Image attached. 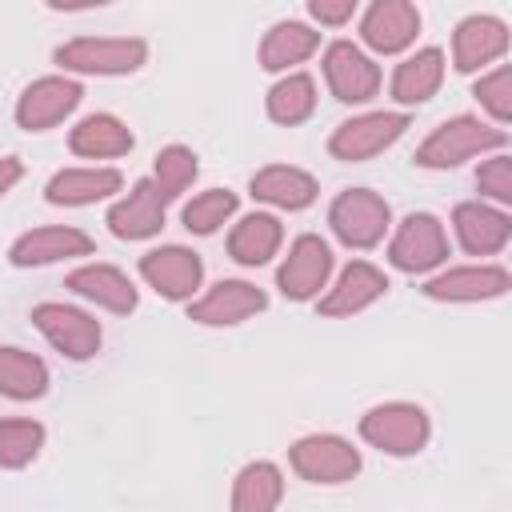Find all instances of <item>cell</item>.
<instances>
[{
    "label": "cell",
    "instance_id": "ac0fdd59",
    "mask_svg": "<svg viewBox=\"0 0 512 512\" xmlns=\"http://www.w3.org/2000/svg\"><path fill=\"white\" fill-rule=\"evenodd\" d=\"M64 252H88V240L72 228H44V232L24 236L12 252V260L16 264H44V260H56Z\"/></svg>",
    "mask_w": 512,
    "mask_h": 512
},
{
    "label": "cell",
    "instance_id": "4dcf8cb0",
    "mask_svg": "<svg viewBox=\"0 0 512 512\" xmlns=\"http://www.w3.org/2000/svg\"><path fill=\"white\" fill-rule=\"evenodd\" d=\"M40 444V428L24 420H4L0 424V460L4 464H24Z\"/></svg>",
    "mask_w": 512,
    "mask_h": 512
},
{
    "label": "cell",
    "instance_id": "7402d4cb",
    "mask_svg": "<svg viewBox=\"0 0 512 512\" xmlns=\"http://www.w3.org/2000/svg\"><path fill=\"white\" fill-rule=\"evenodd\" d=\"M252 192L264 196V200H276V204H288V208H300L312 200V180L304 172H292V168H268L252 180Z\"/></svg>",
    "mask_w": 512,
    "mask_h": 512
},
{
    "label": "cell",
    "instance_id": "9a60e30c",
    "mask_svg": "<svg viewBox=\"0 0 512 512\" xmlns=\"http://www.w3.org/2000/svg\"><path fill=\"white\" fill-rule=\"evenodd\" d=\"M456 232L468 252H496L508 240V220L500 212H488L480 204H464L456 212Z\"/></svg>",
    "mask_w": 512,
    "mask_h": 512
},
{
    "label": "cell",
    "instance_id": "44dd1931",
    "mask_svg": "<svg viewBox=\"0 0 512 512\" xmlns=\"http://www.w3.org/2000/svg\"><path fill=\"white\" fill-rule=\"evenodd\" d=\"M72 288L84 292V296L104 300V304L116 308V312H124V308L136 304V292L128 288V280H124L116 268H84V272L72 276Z\"/></svg>",
    "mask_w": 512,
    "mask_h": 512
},
{
    "label": "cell",
    "instance_id": "836d02e7",
    "mask_svg": "<svg viewBox=\"0 0 512 512\" xmlns=\"http://www.w3.org/2000/svg\"><path fill=\"white\" fill-rule=\"evenodd\" d=\"M476 96H484V104H488V108H492V112L504 120V116L512 112V104H508V72L500 68L492 80H484V84L476 88Z\"/></svg>",
    "mask_w": 512,
    "mask_h": 512
},
{
    "label": "cell",
    "instance_id": "30bf717a",
    "mask_svg": "<svg viewBox=\"0 0 512 512\" xmlns=\"http://www.w3.org/2000/svg\"><path fill=\"white\" fill-rule=\"evenodd\" d=\"M324 272H328V248L316 236H304L296 240L288 264L280 268V284L288 296H312L324 284Z\"/></svg>",
    "mask_w": 512,
    "mask_h": 512
},
{
    "label": "cell",
    "instance_id": "cb8c5ba5",
    "mask_svg": "<svg viewBox=\"0 0 512 512\" xmlns=\"http://www.w3.org/2000/svg\"><path fill=\"white\" fill-rule=\"evenodd\" d=\"M0 388L8 396H40L44 392V364L32 360L28 352L4 348L0 352Z\"/></svg>",
    "mask_w": 512,
    "mask_h": 512
},
{
    "label": "cell",
    "instance_id": "2e32d148",
    "mask_svg": "<svg viewBox=\"0 0 512 512\" xmlns=\"http://www.w3.org/2000/svg\"><path fill=\"white\" fill-rule=\"evenodd\" d=\"M504 52V28L496 20H468L456 32V68H476Z\"/></svg>",
    "mask_w": 512,
    "mask_h": 512
},
{
    "label": "cell",
    "instance_id": "4fadbf2b",
    "mask_svg": "<svg viewBox=\"0 0 512 512\" xmlns=\"http://www.w3.org/2000/svg\"><path fill=\"white\" fill-rule=\"evenodd\" d=\"M144 276L156 288H164L168 296H184L200 280V260L192 252H184V248H164V252L144 256Z\"/></svg>",
    "mask_w": 512,
    "mask_h": 512
},
{
    "label": "cell",
    "instance_id": "8d00e7d4",
    "mask_svg": "<svg viewBox=\"0 0 512 512\" xmlns=\"http://www.w3.org/2000/svg\"><path fill=\"white\" fill-rule=\"evenodd\" d=\"M16 176H20V168H16L12 160H4V164H0V192H4V188H8Z\"/></svg>",
    "mask_w": 512,
    "mask_h": 512
},
{
    "label": "cell",
    "instance_id": "8992f818",
    "mask_svg": "<svg viewBox=\"0 0 512 512\" xmlns=\"http://www.w3.org/2000/svg\"><path fill=\"white\" fill-rule=\"evenodd\" d=\"M392 256L400 268H428L444 256V232L432 216H408L396 244H392Z\"/></svg>",
    "mask_w": 512,
    "mask_h": 512
},
{
    "label": "cell",
    "instance_id": "d4e9b609",
    "mask_svg": "<svg viewBox=\"0 0 512 512\" xmlns=\"http://www.w3.org/2000/svg\"><path fill=\"white\" fill-rule=\"evenodd\" d=\"M440 84V52L436 48H428V52H420L416 60H408V64H400V72H396V96L400 100H428L432 96V88Z\"/></svg>",
    "mask_w": 512,
    "mask_h": 512
},
{
    "label": "cell",
    "instance_id": "d6986e66",
    "mask_svg": "<svg viewBox=\"0 0 512 512\" xmlns=\"http://www.w3.org/2000/svg\"><path fill=\"white\" fill-rule=\"evenodd\" d=\"M508 288V276L500 268H468V272H448L428 284L432 296H452V300H472V296H496Z\"/></svg>",
    "mask_w": 512,
    "mask_h": 512
},
{
    "label": "cell",
    "instance_id": "83f0119b",
    "mask_svg": "<svg viewBox=\"0 0 512 512\" xmlns=\"http://www.w3.org/2000/svg\"><path fill=\"white\" fill-rule=\"evenodd\" d=\"M116 184H120L116 172H64V176L52 180L48 196H52V200H68V204H76V200L104 196V192H112Z\"/></svg>",
    "mask_w": 512,
    "mask_h": 512
},
{
    "label": "cell",
    "instance_id": "1f68e13d",
    "mask_svg": "<svg viewBox=\"0 0 512 512\" xmlns=\"http://www.w3.org/2000/svg\"><path fill=\"white\" fill-rule=\"evenodd\" d=\"M232 204H236L232 192H208V196H200V200H192L184 208V224L196 228V232H212L232 212Z\"/></svg>",
    "mask_w": 512,
    "mask_h": 512
},
{
    "label": "cell",
    "instance_id": "484cf974",
    "mask_svg": "<svg viewBox=\"0 0 512 512\" xmlns=\"http://www.w3.org/2000/svg\"><path fill=\"white\" fill-rule=\"evenodd\" d=\"M276 240H280V228H276L272 216H248V220L236 228V236H232V252H236V260H244V264H260V260L272 256Z\"/></svg>",
    "mask_w": 512,
    "mask_h": 512
},
{
    "label": "cell",
    "instance_id": "5bb4252c",
    "mask_svg": "<svg viewBox=\"0 0 512 512\" xmlns=\"http://www.w3.org/2000/svg\"><path fill=\"white\" fill-rule=\"evenodd\" d=\"M160 200L164 196L148 180L136 184V192L124 204L112 208V216H108L112 232H120V236H148V232H156L160 228Z\"/></svg>",
    "mask_w": 512,
    "mask_h": 512
},
{
    "label": "cell",
    "instance_id": "d590c367",
    "mask_svg": "<svg viewBox=\"0 0 512 512\" xmlns=\"http://www.w3.org/2000/svg\"><path fill=\"white\" fill-rule=\"evenodd\" d=\"M312 12H316L320 20H344V16L352 12V4H312Z\"/></svg>",
    "mask_w": 512,
    "mask_h": 512
},
{
    "label": "cell",
    "instance_id": "6da1fadb",
    "mask_svg": "<svg viewBox=\"0 0 512 512\" xmlns=\"http://www.w3.org/2000/svg\"><path fill=\"white\" fill-rule=\"evenodd\" d=\"M500 140H504V132H492L476 120H452L420 148V164H456V160L472 156L476 148H496Z\"/></svg>",
    "mask_w": 512,
    "mask_h": 512
},
{
    "label": "cell",
    "instance_id": "f1b7e54d",
    "mask_svg": "<svg viewBox=\"0 0 512 512\" xmlns=\"http://www.w3.org/2000/svg\"><path fill=\"white\" fill-rule=\"evenodd\" d=\"M312 44H316V36H312L308 28H300V24H280V28H272V36H268V44H264V64H268V68L292 64V60L308 56Z\"/></svg>",
    "mask_w": 512,
    "mask_h": 512
},
{
    "label": "cell",
    "instance_id": "3957f363",
    "mask_svg": "<svg viewBox=\"0 0 512 512\" xmlns=\"http://www.w3.org/2000/svg\"><path fill=\"white\" fill-rule=\"evenodd\" d=\"M384 220H388V208L368 192H348L332 208V224L348 244H376L384 232Z\"/></svg>",
    "mask_w": 512,
    "mask_h": 512
},
{
    "label": "cell",
    "instance_id": "ba28073f",
    "mask_svg": "<svg viewBox=\"0 0 512 512\" xmlns=\"http://www.w3.org/2000/svg\"><path fill=\"white\" fill-rule=\"evenodd\" d=\"M376 68L352 48V44H336L328 52V84L336 88L340 100H368L376 92Z\"/></svg>",
    "mask_w": 512,
    "mask_h": 512
},
{
    "label": "cell",
    "instance_id": "8fae6325",
    "mask_svg": "<svg viewBox=\"0 0 512 512\" xmlns=\"http://www.w3.org/2000/svg\"><path fill=\"white\" fill-rule=\"evenodd\" d=\"M76 100H80V88L76 84H68V80H40L20 100V124L24 128H44V124L60 120Z\"/></svg>",
    "mask_w": 512,
    "mask_h": 512
},
{
    "label": "cell",
    "instance_id": "7c38bea8",
    "mask_svg": "<svg viewBox=\"0 0 512 512\" xmlns=\"http://www.w3.org/2000/svg\"><path fill=\"white\" fill-rule=\"evenodd\" d=\"M416 24H420V20H416V8L396 4V0H384V4H376V8L368 12L364 36H368V44H376V48H384V52H396L400 44L412 40Z\"/></svg>",
    "mask_w": 512,
    "mask_h": 512
},
{
    "label": "cell",
    "instance_id": "ffe728a7",
    "mask_svg": "<svg viewBox=\"0 0 512 512\" xmlns=\"http://www.w3.org/2000/svg\"><path fill=\"white\" fill-rule=\"evenodd\" d=\"M72 148L76 152H88V156H116V152H128L132 148V136L112 116H92V120H84L72 132Z\"/></svg>",
    "mask_w": 512,
    "mask_h": 512
},
{
    "label": "cell",
    "instance_id": "277c9868",
    "mask_svg": "<svg viewBox=\"0 0 512 512\" xmlns=\"http://www.w3.org/2000/svg\"><path fill=\"white\" fill-rule=\"evenodd\" d=\"M140 56H144V44H140V40H80V44L60 48V64H72V68H100V72L136 68Z\"/></svg>",
    "mask_w": 512,
    "mask_h": 512
},
{
    "label": "cell",
    "instance_id": "e0dca14e",
    "mask_svg": "<svg viewBox=\"0 0 512 512\" xmlns=\"http://www.w3.org/2000/svg\"><path fill=\"white\" fill-rule=\"evenodd\" d=\"M264 308V296L248 284H220L204 304H196V320H208V324H228V320H240L248 312Z\"/></svg>",
    "mask_w": 512,
    "mask_h": 512
},
{
    "label": "cell",
    "instance_id": "e575fe53",
    "mask_svg": "<svg viewBox=\"0 0 512 512\" xmlns=\"http://www.w3.org/2000/svg\"><path fill=\"white\" fill-rule=\"evenodd\" d=\"M480 188H488L492 196L508 200V196H512V184H508V160H492L488 168H480Z\"/></svg>",
    "mask_w": 512,
    "mask_h": 512
},
{
    "label": "cell",
    "instance_id": "4316f807",
    "mask_svg": "<svg viewBox=\"0 0 512 512\" xmlns=\"http://www.w3.org/2000/svg\"><path fill=\"white\" fill-rule=\"evenodd\" d=\"M280 496V480L268 464H256L240 476V488H236V512H268Z\"/></svg>",
    "mask_w": 512,
    "mask_h": 512
},
{
    "label": "cell",
    "instance_id": "d6a6232c",
    "mask_svg": "<svg viewBox=\"0 0 512 512\" xmlns=\"http://www.w3.org/2000/svg\"><path fill=\"white\" fill-rule=\"evenodd\" d=\"M196 172V160L184 152V148H168L160 156V196H176Z\"/></svg>",
    "mask_w": 512,
    "mask_h": 512
},
{
    "label": "cell",
    "instance_id": "7a4b0ae2",
    "mask_svg": "<svg viewBox=\"0 0 512 512\" xmlns=\"http://www.w3.org/2000/svg\"><path fill=\"white\" fill-rule=\"evenodd\" d=\"M364 436L388 452H416L428 436V424H424V412L420 408H408V404H396V408H380L364 420Z\"/></svg>",
    "mask_w": 512,
    "mask_h": 512
},
{
    "label": "cell",
    "instance_id": "5b68a950",
    "mask_svg": "<svg viewBox=\"0 0 512 512\" xmlns=\"http://www.w3.org/2000/svg\"><path fill=\"white\" fill-rule=\"evenodd\" d=\"M400 128H404V116H364V120H352V124H344L332 136V152L344 156V160L372 156L376 148H384L388 140H396Z\"/></svg>",
    "mask_w": 512,
    "mask_h": 512
},
{
    "label": "cell",
    "instance_id": "9c48e42d",
    "mask_svg": "<svg viewBox=\"0 0 512 512\" xmlns=\"http://www.w3.org/2000/svg\"><path fill=\"white\" fill-rule=\"evenodd\" d=\"M356 452L332 436H320V440H304L296 444V468L312 480H344L356 472Z\"/></svg>",
    "mask_w": 512,
    "mask_h": 512
},
{
    "label": "cell",
    "instance_id": "52a82bcc",
    "mask_svg": "<svg viewBox=\"0 0 512 512\" xmlns=\"http://www.w3.org/2000/svg\"><path fill=\"white\" fill-rule=\"evenodd\" d=\"M36 324L52 336V344H60L68 356H88L92 348H96V340H100V328L88 320V316H80V312H72V308H60V304H44L40 312H36Z\"/></svg>",
    "mask_w": 512,
    "mask_h": 512
},
{
    "label": "cell",
    "instance_id": "603a6c76",
    "mask_svg": "<svg viewBox=\"0 0 512 512\" xmlns=\"http://www.w3.org/2000/svg\"><path fill=\"white\" fill-rule=\"evenodd\" d=\"M380 288H384V276H380V272H372L368 264H352V268L344 272L340 288H336L320 308H324V312H348V308H360V304H368L372 296H380Z\"/></svg>",
    "mask_w": 512,
    "mask_h": 512
},
{
    "label": "cell",
    "instance_id": "f546056e",
    "mask_svg": "<svg viewBox=\"0 0 512 512\" xmlns=\"http://www.w3.org/2000/svg\"><path fill=\"white\" fill-rule=\"evenodd\" d=\"M312 112V84L304 80V76H292V80H284V84H276L272 88V116L276 120H300V116H308Z\"/></svg>",
    "mask_w": 512,
    "mask_h": 512
}]
</instances>
